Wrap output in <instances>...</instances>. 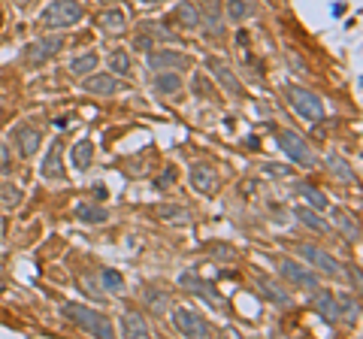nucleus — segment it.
<instances>
[{"label":"nucleus","instance_id":"nucleus-1","mask_svg":"<svg viewBox=\"0 0 363 339\" xmlns=\"http://www.w3.org/2000/svg\"><path fill=\"white\" fill-rule=\"evenodd\" d=\"M61 312H64V318H70L76 327H82V330H88L91 336H100V339L116 336V327H112V321L106 315L88 309L85 303H61Z\"/></svg>","mask_w":363,"mask_h":339},{"label":"nucleus","instance_id":"nucleus-2","mask_svg":"<svg viewBox=\"0 0 363 339\" xmlns=\"http://www.w3.org/2000/svg\"><path fill=\"white\" fill-rule=\"evenodd\" d=\"M82 4L79 0H55V4H49L43 9L40 16V25L45 30H64V28H73L82 21Z\"/></svg>","mask_w":363,"mask_h":339},{"label":"nucleus","instance_id":"nucleus-3","mask_svg":"<svg viewBox=\"0 0 363 339\" xmlns=\"http://www.w3.org/2000/svg\"><path fill=\"white\" fill-rule=\"evenodd\" d=\"M288 104H291L294 112H297V116H303L306 121H321V118H324V104L318 100V94L309 91V88L291 85V88H288Z\"/></svg>","mask_w":363,"mask_h":339},{"label":"nucleus","instance_id":"nucleus-4","mask_svg":"<svg viewBox=\"0 0 363 339\" xmlns=\"http://www.w3.org/2000/svg\"><path fill=\"white\" fill-rule=\"evenodd\" d=\"M173 327L182 336H191V339H206L209 336V324L200 312L188 309V306H176L173 309Z\"/></svg>","mask_w":363,"mask_h":339},{"label":"nucleus","instance_id":"nucleus-5","mask_svg":"<svg viewBox=\"0 0 363 339\" xmlns=\"http://www.w3.org/2000/svg\"><path fill=\"white\" fill-rule=\"evenodd\" d=\"M279 145H281V152H285L291 161H297V164H303V167H315V155L309 152V145H306V140L300 137L297 130L281 128V130H279Z\"/></svg>","mask_w":363,"mask_h":339},{"label":"nucleus","instance_id":"nucleus-6","mask_svg":"<svg viewBox=\"0 0 363 339\" xmlns=\"http://www.w3.org/2000/svg\"><path fill=\"white\" fill-rule=\"evenodd\" d=\"M64 49V40L61 37H43V40H33L30 46H25V55H21V58H25V64H45L49 58H55V55H58Z\"/></svg>","mask_w":363,"mask_h":339},{"label":"nucleus","instance_id":"nucleus-7","mask_svg":"<svg viewBox=\"0 0 363 339\" xmlns=\"http://www.w3.org/2000/svg\"><path fill=\"white\" fill-rule=\"evenodd\" d=\"M191 185H194V191H200V194L212 197L221 185L218 170H215L212 164H206V161H197L194 167H191Z\"/></svg>","mask_w":363,"mask_h":339},{"label":"nucleus","instance_id":"nucleus-8","mask_svg":"<svg viewBox=\"0 0 363 339\" xmlns=\"http://www.w3.org/2000/svg\"><path fill=\"white\" fill-rule=\"evenodd\" d=\"M200 25L206 30V37H221L224 33V4L221 0H203Z\"/></svg>","mask_w":363,"mask_h":339},{"label":"nucleus","instance_id":"nucleus-9","mask_svg":"<svg viewBox=\"0 0 363 339\" xmlns=\"http://www.w3.org/2000/svg\"><path fill=\"white\" fill-rule=\"evenodd\" d=\"M188 55L182 52H173V49H157V52H149V67L157 73H176L182 67H188Z\"/></svg>","mask_w":363,"mask_h":339},{"label":"nucleus","instance_id":"nucleus-10","mask_svg":"<svg viewBox=\"0 0 363 339\" xmlns=\"http://www.w3.org/2000/svg\"><path fill=\"white\" fill-rule=\"evenodd\" d=\"M206 67L212 70V76L218 79V82L224 85V91H230L233 97H245V88H242V82L236 79V73L227 67V61H221V58H206Z\"/></svg>","mask_w":363,"mask_h":339},{"label":"nucleus","instance_id":"nucleus-11","mask_svg":"<svg viewBox=\"0 0 363 339\" xmlns=\"http://www.w3.org/2000/svg\"><path fill=\"white\" fill-rule=\"evenodd\" d=\"M13 140H16V149L21 157H33L43 143V133H40V128H33V124H18L13 130Z\"/></svg>","mask_w":363,"mask_h":339},{"label":"nucleus","instance_id":"nucleus-12","mask_svg":"<svg viewBox=\"0 0 363 339\" xmlns=\"http://www.w3.org/2000/svg\"><path fill=\"white\" fill-rule=\"evenodd\" d=\"M300 255H303L312 267L321 269V273H327V276H339L336 257H333V255H327L324 248H318V245H300Z\"/></svg>","mask_w":363,"mask_h":339},{"label":"nucleus","instance_id":"nucleus-13","mask_svg":"<svg viewBox=\"0 0 363 339\" xmlns=\"http://www.w3.org/2000/svg\"><path fill=\"white\" fill-rule=\"evenodd\" d=\"M279 273L285 276L288 282H294V285H300V288H309V291L318 288V276H312L306 267L288 261V257H285V261H279Z\"/></svg>","mask_w":363,"mask_h":339},{"label":"nucleus","instance_id":"nucleus-14","mask_svg":"<svg viewBox=\"0 0 363 339\" xmlns=\"http://www.w3.org/2000/svg\"><path fill=\"white\" fill-rule=\"evenodd\" d=\"M179 285H182V288H188L191 294H197V297H203V300H209L212 306H218V303H221L218 291H215L209 282H203L197 273H182V276H179Z\"/></svg>","mask_w":363,"mask_h":339},{"label":"nucleus","instance_id":"nucleus-15","mask_svg":"<svg viewBox=\"0 0 363 339\" xmlns=\"http://www.w3.org/2000/svg\"><path fill=\"white\" fill-rule=\"evenodd\" d=\"M97 25L104 33H109V37H124V33H128V16H124L121 9H104V13L97 16Z\"/></svg>","mask_w":363,"mask_h":339},{"label":"nucleus","instance_id":"nucleus-16","mask_svg":"<svg viewBox=\"0 0 363 339\" xmlns=\"http://www.w3.org/2000/svg\"><path fill=\"white\" fill-rule=\"evenodd\" d=\"M40 173H43V179H61L64 176V149H61V140H55L49 145V155H45Z\"/></svg>","mask_w":363,"mask_h":339},{"label":"nucleus","instance_id":"nucleus-17","mask_svg":"<svg viewBox=\"0 0 363 339\" xmlns=\"http://www.w3.org/2000/svg\"><path fill=\"white\" fill-rule=\"evenodd\" d=\"M169 21H173V25H179V28H185V30L197 28V25H200V6L194 4V0H182V4L173 9Z\"/></svg>","mask_w":363,"mask_h":339},{"label":"nucleus","instance_id":"nucleus-18","mask_svg":"<svg viewBox=\"0 0 363 339\" xmlns=\"http://www.w3.org/2000/svg\"><path fill=\"white\" fill-rule=\"evenodd\" d=\"M82 88L88 94H100V97H109V94H116L118 91V79L112 76V73H97V76H88L85 82H82Z\"/></svg>","mask_w":363,"mask_h":339},{"label":"nucleus","instance_id":"nucleus-19","mask_svg":"<svg viewBox=\"0 0 363 339\" xmlns=\"http://www.w3.org/2000/svg\"><path fill=\"white\" fill-rule=\"evenodd\" d=\"M121 336H136V339H145L149 336V324L140 312H124L121 315Z\"/></svg>","mask_w":363,"mask_h":339},{"label":"nucleus","instance_id":"nucleus-20","mask_svg":"<svg viewBox=\"0 0 363 339\" xmlns=\"http://www.w3.org/2000/svg\"><path fill=\"white\" fill-rule=\"evenodd\" d=\"M257 288H260V294H264L269 303H279V306H291L288 291H281L279 282H272V279H267V276H257Z\"/></svg>","mask_w":363,"mask_h":339},{"label":"nucleus","instance_id":"nucleus-21","mask_svg":"<svg viewBox=\"0 0 363 339\" xmlns=\"http://www.w3.org/2000/svg\"><path fill=\"white\" fill-rule=\"evenodd\" d=\"M312 303H315V309H318V315H321V318H327V321H336V297H333L330 291L315 288V297H312Z\"/></svg>","mask_w":363,"mask_h":339},{"label":"nucleus","instance_id":"nucleus-22","mask_svg":"<svg viewBox=\"0 0 363 339\" xmlns=\"http://www.w3.org/2000/svg\"><path fill=\"white\" fill-rule=\"evenodd\" d=\"M70 157H73V167H76V170H88L91 161H94V143H91L88 137H85V140H79V143L73 145Z\"/></svg>","mask_w":363,"mask_h":339},{"label":"nucleus","instance_id":"nucleus-23","mask_svg":"<svg viewBox=\"0 0 363 339\" xmlns=\"http://www.w3.org/2000/svg\"><path fill=\"white\" fill-rule=\"evenodd\" d=\"M333 218H336L339 230H342V236H345L348 243H357V240H360V224H357L354 216H348L345 209H336V212H333Z\"/></svg>","mask_w":363,"mask_h":339},{"label":"nucleus","instance_id":"nucleus-24","mask_svg":"<svg viewBox=\"0 0 363 339\" xmlns=\"http://www.w3.org/2000/svg\"><path fill=\"white\" fill-rule=\"evenodd\" d=\"M182 91V79L176 73H157L155 76V94H164V97H173Z\"/></svg>","mask_w":363,"mask_h":339},{"label":"nucleus","instance_id":"nucleus-25","mask_svg":"<svg viewBox=\"0 0 363 339\" xmlns=\"http://www.w3.org/2000/svg\"><path fill=\"white\" fill-rule=\"evenodd\" d=\"M255 13V6H252V0H227L224 4V16L230 18V21H242Z\"/></svg>","mask_w":363,"mask_h":339},{"label":"nucleus","instance_id":"nucleus-26","mask_svg":"<svg viewBox=\"0 0 363 339\" xmlns=\"http://www.w3.org/2000/svg\"><path fill=\"white\" fill-rule=\"evenodd\" d=\"M97 70V55L94 52H85V55H79V58L70 61V73L73 76H91Z\"/></svg>","mask_w":363,"mask_h":339},{"label":"nucleus","instance_id":"nucleus-27","mask_svg":"<svg viewBox=\"0 0 363 339\" xmlns=\"http://www.w3.org/2000/svg\"><path fill=\"white\" fill-rule=\"evenodd\" d=\"M109 70L116 73V76H130L133 73V61H130V55L128 52H112L109 55Z\"/></svg>","mask_w":363,"mask_h":339},{"label":"nucleus","instance_id":"nucleus-28","mask_svg":"<svg viewBox=\"0 0 363 339\" xmlns=\"http://www.w3.org/2000/svg\"><path fill=\"white\" fill-rule=\"evenodd\" d=\"M76 216H79V221H85V224H100V221L109 218V212L104 206H88V203H82V206L76 209Z\"/></svg>","mask_w":363,"mask_h":339},{"label":"nucleus","instance_id":"nucleus-29","mask_svg":"<svg viewBox=\"0 0 363 339\" xmlns=\"http://www.w3.org/2000/svg\"><path fill=\"white\" fill-rule=\"evenodd\" d=\"M297 218L306 224V228H312V230H318V233H327V230H330V224H327L324 218H318V216H315V209L300 206V209H297Z\"/></svg>","mask_w":363,"mask_h":339},{"label":"nucleus","instance_id":"nucleus-30","mask_svg":"<svg viewBox=\"0 0 363 339\" xmlns=\"http://www.w3.org/2000/svg\"><path fill=\"white\" fill-rule=\"evenodd\" d=\"M327 164H330V170H333V173L339 176V179H342V182H354V170H351L348 167V161H345V157H339V155H330V157H327Z\"/></svg>","mask_w":363,"mask_h":339},{"label":"nucleus","instance_id":"nucleus-31","mask_svg":"<svg viewBox=\"0 0 363 339\" xmlns=\"http://www.w3.org/2000/svg\"><path fill=\"white\" fill-rule=\"evenodd\" d=\"M18 203H21V188L18 185H9V182L0 185V206L13 209V206H18Z\"/></svg>","mask_w":363,"mask_h":339},{"label":"nucleus","instance_id":"nucleus-32","mask_svg":"<svg viewBox=\"0 0 363 339\" xmlns=\"http://www.w3.org/2000/svg\"><path fill=\"white\" fill-rule=\"evenodd\" d=\"M300 194H303L306 200H309V203H312V206H315V209H327V194H321V191H318L315 185H309V182H303V185H300Z\"/></svg>","mask_w":363,"mask_h":339},{"label":"nucleus","instance_id":"nucleus-33","mask_svg":"<svg viewBox=\"0 0 363 339\" xmlns=\"http://www.w3.org/2000/svg\"><path fill=\"white\" fill-rule=\"evenodd\" d=\"M145 303L155 309V315H161L167 306H169V297L164 291H155V288H145Z\"/></svg>","mask_w":363,"mask_h":339},{"label":"nucleus","instance_id":"nucleus-34","mask_svg":"<svg viewBox=\"0 0 363 339\" xmlns=\"http://www.w3.org/2000/svg\"><path fill=\"white\" fill-rule=\"evenodd\" d=\"M100 279H104V285H106L112 294L124 291V279H121V273H116V269H104V273H100Z\"/></svg>","mask_w":363,"mask_h":339},{"label":"nucleus","instance_id":"nucleus-35","mask_svg":"<svg viewBox=\"0 0 363 339\" xmlns=\"http://www.w3.org/2000/svg\"><path fill=\"white\" fill-rule=\"evenodd\" d=\"M152 46H155V37H152L149 30H143V33H136V37H133V49H136V52H145V55H149Z\"/></svg>","mask_w":363,"mask_h":339},{"label":"nucleus","instance_id":"nucleus-36","mask_svg":"<svg viewBox=\"0 0 363 339\" xmlns=\"http://www.w3.org/2000/svg\"><path fill=\"white\" fill-rule=\"evenodd\" d=\"M176 176H179V173H176V167H167L164 173L155 179V188H157V191H161V188H167L169 182H176Z\"/></svg>","mask_w":363,"mask_h":339},{"label":"nucleus","instance_id":"nucleus-37","mask_svg":"<svg viewBox=\"0 0 363 339\" xmlns=\"http://www.w3.org/2000/svg\"><path fill=\"white\" fill-rule=\"evenodd\" d=\"M194 91L200 94V97H206V94H212V85H209V79L203 76V73H197L194 76Z\"/></svg>","mask_w":363,"mask_h":339},{"label":"nucleus","instance_id":"nucleus-38","mask_svg":"<svg viewBox=\"0 0 363 339\" xmlns=\"http://www.w3.org/2000/svg\"><path fill=\"white\" fill-rule=\"evenodd\" d=\"M13 170V164H9V152H6V145L0 143V173H9Z\"/></svg>","mask_w":363,"mask_h":339},{"label":"nucleus","instance_id":"nucleus-39","mask_svg":"<svg viewBox=\"0 0 363 339\" xmlns=\"http://www.w3.org/2000/svg\"><path fill=\"white\" fill-rule=\"evenodd\" d=\"M157 212H161V216H164V218H173V216H179V212H182V209H179V206H161V209H157Z\"/></svg>","mask_w":363,"mask_h":339},{"label":"nucleus","instance_id":"nucleus-40","mask_svg":"<svg viewBox=\"0 0 363 339\" xmlns=\"http://www.w3.org/2000/svg\"><path fill=\"white\" fill-rule=\"evenodd\" d=\"M348 279H351V282H354V288H360V273H357V269H354V267H348Z\"/></svg>","mask_w":363,"mask_h":339},{"label":"nucleus","instance_id":"nucleus-41","mask_svg":"<svg viewBox=\"0 0 363 339\" xmlns=\"http://www.w3.org/2000/svg\"><path fill=\"white\" fill-rule=\"evenodd\" d=\"M16 4H18V6H25V4H28V0H16Z\"/></svg>","mask_w":363,"mask_h":339},{"label":"nucleus","instance_id":"nucleus-42","mask_svg":"<svg viewBox=\"0 0 363 339\" xmlns=\"http://www.w3.org/2000/svg\"><path fill=\"white\" fill-rule=\"evenodd\" d=\"M145 4H161V0H145Z\"/></svg>","mask_w":363,"mask_h":339},{"label":"nucleus","instance_id":"nucleus-43","mask_svg":"<svg viewBox=\"0 0 363 339\" xmlns=\"http://www.w3.org/2000/svg\"><path fill=\"white\" fill-rule=\"evenodd\" d=\"M0 25H4V18H0Z\"/></svg>","mask_w":363,"mask_h":339}]
</instances>
